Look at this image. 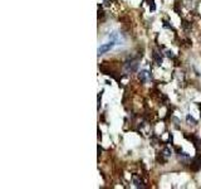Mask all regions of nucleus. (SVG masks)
Listing matches in <instances>:
<instances>
[{
    "instance_id": "nucleus-1",
    "label": "nucleus",
    "mask_w": 201,
    "mask_h": 189,
    "mask_svg": "<svg viewBox=\"0 0 201 189\" xmlns=\"http://www.w3.org/2000/svg\"><path fill=\"white\" fill-rule=\"evenodd\" d=\"M125 68L127 72H136L138 68V61L137 59H131V61H127L125 63Z\"/></svg>"
},
{
    "instance_id": "nucleus-2",
    "label": "nucleus",
    "mask_w": 201,
    "mask_h": 189,
    "mask_svg": "<svg viewBox=\"0 0 201 189\" xmlns=\"http://www.w3.org/2000/svg\"><path fill=\"white\" fill-rule=\"evenodd\" d=\"M116 44H117V43H116L114 40H111V42H108V43H106V44H102V46L98 48V51H97V52H98V54H105V53H107L108 51H111Z\"/></svg>"
},
{
    "instance_id": "nucleus-3",
    "label": "nucleus",
    "mask_w": 201,
    "mask_h": 189,
    "mask_svg": "<svg viewBox=\"0 0 201 189\" xmlns=\"http://www.w3.org/2000/svg\"><path fill=\"white\" fill-rule=\"evenodd\" d=\"M191 168H192L194 170L201 169V156H200V155L196 156V158H195V159L191 161Z\"/></svg>"
},
{
    "instance_id": "nucleus-4",
    "label": "nucleus",
    "mask_w": 201,
    "mask_h": 189,
    "mask_svg": "<svg viewBox=\"0 0 201 189\" xmlns=\"http://www.w3.org/2000/svg\"><path fill=\"white\" fill-rule=\"evenodd\" d=\"M133 184H135L137 188H145V185H143V182L138 178V176H133Z\"/></svg>"
},
{
    "instance_id": "nucleus-5",
    "label": "nucleus",
    "mask_w": 201,
    "mask_h": 189,
    "mask_svg": "<svg viewBox=\"0 0 201 189\" xmlns=\"http://www.w3.org/2000/svg\"><path fill=\"white\" fill-rule=\"evenodd\" d=\"M147 76H148V72H147V71L139 72V80H141L142 82H146V81H147Z\"/></svg>"
},
{
    "instance_id": "nucleus-6",
    "label": "nucleus",
    "mask_w": 201,
    "mask_h": 189,
    "mask_svg": "<svg viewBox=\"0 0 201 189\" xmlns=\"http://www.w3.org/2000/svg\"><path fill=\"white\" fill-rule=\"evenodd\" d=\"M161 154H162V155H165L166 158H170V156H171V154H172V151H171V149H168V148H165V149H162Z\"/></svg>"
},
{
    "instance_id": "nucleus-7",
    "label": "nucleus",
    "mask_w": 201,
    "mask_h": 189,
    "mask_svg": "<svg viewBox=\"0 0 201 189\" xmlns=\"http://www.w3.org/2000/svg\"><path fill=\"white\" fill-rule=\"evenodd\" d=\"M187 121H188V123H190V121H191L192 124H196V121H195V120H194L191 116H187Z\"/></svg>"
},
{
    "instance_id": "nucleus-8",
    "label": "nucleus",
    "mask_w": 201,
    "mask_h": 189,
    "mask_svg": "<svg viewBox=\"0 0 201 189\" xmlns=\"http://www.w3.org/2000/svg\"><path fill=\"white\" fill-rule=\"evenodd\" d=\"M167 56L172 58V57H174V54H172V52H167Z\"/></svg>"
},
{
    "instance_id": "nucleus-9",
    "label": "nucleus",
    "mask_w": 201,
    "mask_h": 189,
    "mask_svg": "<svg viewBox=\"0 0 201 189\" xmlns=\"http://www.w3.org/2000/svg\"><path fill=\"white\" fill-rule=\"evenodd\" d=\"M200 110H201V105H200Z\"/></svg>"
}]
</instances>
